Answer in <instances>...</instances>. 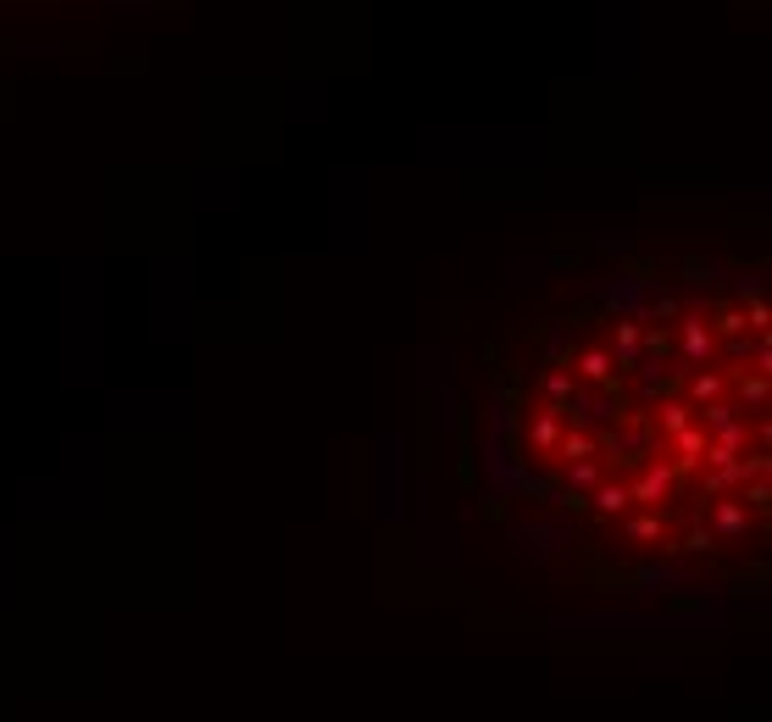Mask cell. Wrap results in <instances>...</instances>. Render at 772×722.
Segmentation results:
<instances>
[{"instance_id":"obj_1","label":"cell","mask_w":772,"mask_h":722,"mask_svg":"<svg viewBox=\"0 0 772 722\" xmlns=\"http://www.w3.org/2000/svg\"><path fill=\"white\" fill-rule=\"evenodd\" d=\"M506 461L606 595L767 590L761 273H622L506 378Z\"/></svg>"}]
</instances>
